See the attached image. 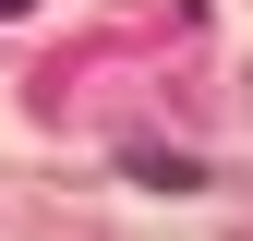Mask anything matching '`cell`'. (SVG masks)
Returning a JSON list of instances; mask_svg holds the SVG:
<instances>
[{
  "label": "cell",
  "instance_id": "obj_1",
  "mask_svg": "<svg viewBox=\"0 0 253 241\" xmlns=\"http://www.w3.org/2000/svg\"><path fill=\"white\" fill-rule=\"evenodd\" d=\"M0 12H24V0H0Z\"/></svg>",
  "mask_w": 253,
  "mask_h": 241
}]
</instances>
